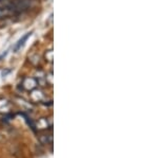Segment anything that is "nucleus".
I'll return each instance as SVG.
<instances>
[{
    "label": "nucleus",
    "instance_id": "nucleus-4",
    "mask_svg": "<svg viewBox=\"0 0 158 158\" xmlns=\"http://www.w3.org/2000/svg\"><path fill=\"white\" fill-rule=\"evenodd\" d=\"M45 57H47V60H49L50 62H52V61H53V51L50 50L49 51V56H48V55H45Z\"/></svg>",
    "mask_w": 158,
    "mask_h": 158
},
{
    "label": "nucleus",
    "instance_id": "nucleus-2",
    "mask_svg": "<svg viewBox=\"0 0 158 158\" xmlns=\"http://www.w3.org/2000/svg\"><path fill=\"white\" fill-rule=\"evenodd\" d=\"M36 85H37V82L35 81V79H32V78L25 79L23 82V86L27 89H34L36 87Z\"/></svg>",
    "mask_w": 158,
    "mask_h": 158
},
{
    "label": "nucleus",
    "instance_id": "nucleus-3",
    "mask_svg": "<svg viewBox=\"0 0 158 158\" xmlns=\"http://www.w3.org/2000/svg\"><path fill=\"white\" fill-rule=\"evenodd\" d=\"M10 14V9L9 7H0V18L7 16Z\"/></svg>",
    "mask_w": 158,
    "mask_h": 158
},
{
    "label": "nucleus",
    "instance_id": "nucleus-1",
    "mask_svg": "<svg viewBox=\"0 0 158 158\" xmlns=\"http://www.w3.org/2000/svg\"><path fill=\"white\" fill-rule=\"evenodd\" d=\"M31 34H32V33H31V32L27 33V34H25L24 36L22 37L21 39H20L19 42L17 43L16 45H15V47H14V51H15V52H17V51H18V50L20 49V48H22V47H23L24 43L27 42V38H29V37L31 36Z\"/></svg>",
    "mask_w": 158,
    "mask_h": 158
}]
</instances>
